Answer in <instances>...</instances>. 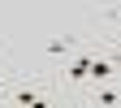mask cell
<instances>
[{
    "instance_id": "obj_2",
    "label": "cell",
    "mask_w": 121,
    "mask_h": 108,
    "mask_svg": "<svg viewBox=\"0 0 121 108\" xmlns=\"http://www.w3.org/2000/svg\"><path fill=\"white\" fill-rule=\"evenodd\" d=\"M86 30H91V35H112V30L121 26V4H95V9H91L86 13V22H82Z\"/></svg>"
},
{
    "instance_id": "obj_5",
    "label": "cell",
    "mask_w": 121,
    "mask_h": 108,
    "mask_svg": "<svg viewBox=\"0 0 121 108\" xmlns=\"http://www.w3.org/2000/svg\"><path fill=\"white\" fill-rule=\"evenodd\" d=\"M56 108H73V99H60V104H56Z\"/></svg>"
},
{
    "instance_id": "obj_1",
    "label": "cell",
    "mask_w": 121,
    "mask_h": 108,
    "mask_svg": "<svg viewBox=\"0 0 121 108\" xmlns=\"http://www.w3.org/2000/svg\"><path fill=\"white\" fill-rule=\"evenodd\" d=\"M91 43H95V35H91L86 26H69V30H60V35L43 39V43H39V60L48 65V78L65 65V60H73L78 52H86Z\"/></svg>"
},
{
    "instance_id": "obj_4",
    "label": "cell",
    "mask_w": 121,
    "mask_h": 108,
    "mask_svg": "<svg viewBox=\"0 0 121 108\" xmlns=\"http://www.w3.org/2000/svg\"><path fill=\"white\" fill-rule=\"evenodd\" d=\"M0 108H22V104H13V99H0Z\"/></svg>"
},
{
    "instance_id": "obj_3",
    "label": "cell",
    "mask_w": 121,
    "mask_h": 108,
    "mask_svg": "<svg viewBox=\"0 0 121 108\" xmlns=\"http://www.w3.org/2000/svg\"><path fill=\"white\" fill-rule=\"evenodd\" d=\"M82 99L91 108H121V82H104V86H86Z\"/></svg>"
}]
</instances>
